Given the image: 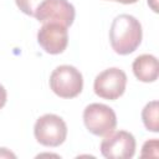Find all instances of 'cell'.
<instances>
[{"mask_svg":"<svg viewBox=\"0 0 159 159\" xmlns=\"http://www.w3.org/2000/svg\"><path fill=\"white\" fill-rule=\"evenodd\" d=\"M99 149L104 158L129 159L135 153V139L127 130H113L102 140Z\"/></svg>","mask_w":159,"mask_h":159,"instance_id":"6","label":"cell"},{"mask_svg":"<svg viewBox=\"0 0 159 159\" xmlns=\"http://www.w3.org/2000/svg\"><path fill=\"white\" fill-rule=\"evenodd\" d=\"M37 42L50 55L62 53L68 43L67 27L58 22H45L37 32Z\"/></svg>","mask_w":159,"mask_h":159,"instance_id":"8","label":"cell"},{"mask_svg":"<svg viewBox=\"0 0 159 159\" xmlns=\"http://www.w3.org/2000/svg\"><path fill=\"white\" fill-rule=\"evenodd\" d=\"M34 134L40 144L45 147H58L66 140L67 125L60 116L47 113L36 120Z\"/></svg>","mask_w":159,"mask_h":159,"instance_id":"3","label":"cell"},{"mask_svg":"<svg viewBox=\"0 0 159 159\" xmlns=\"http://www.w3.org/2000/svg\"><path fill=\"white\" fill-rule=\"evenodd\" d=\"M75 15V7L67 0H43L34 16L42 24L58 22L68 27L72 25Z\"/></svg>","mask_w":159,"mask_h":159,"instance_id":"7","label":"cell"},{"mask_svg":"<svg viewBox=\"0 0 159 159\" xmlns=\"http://www.w3.org/2000/svg\"><path fill=\"white\" fill-rule=\"evenodd\" d=\"M1 157H6V158H15V154H12L11 152L6 150V148H0V158Z\"/></svg>","mask_w":159,"mask_h":159,"instance_id":"14","label":"cell"},{"mask_svg":"<svg viewBox=\"0 0 159 159\" xmlns=\"http://www.w3.org/2000/svg\"><path fill=\"white\" fill-rule=\"evenodd\" d=\"M83 122L92 134L104 137L116 129L117 117L111 107L102 103H91L83 111Z\"/></svg>","mask_w":159,"mask_h":159,"instance_id":"4","label":"cell"},{"mask_svg":"<svg viewBox=\"0 0 159 159\" xmlns=\"http://www.w3.org/2000/svg\"><path fill=\"white\" fill-rule=\"evenodd\" d=\"M148 5L154 12H158V0H148Z\"/></svg>","mask_w":159,"mask_h":159,"instance_id":"15","label":"cell"},{"mask_svg":"<svg viewBox=\"0 0 159 159\" xmlns=\"http://www.w3.org/2000/svg\"><path fill=\"white\" fill-rule=\"evenodd\" d=\"M50 87L52 92L61 98H73L82 92L83 77L76 67L61 65L52 71Z\"/></svg>","mask_w":159,"mask_h":159,"instance_id":"2","label":"cell"},{"mask_svg":"<svg viewBox=\"0 0 159 159\" xmlns=\"http://www.w3.org/2000/svg\"><path fill=\"white\" fill-rule=\"evenodd\" d=\"M158 101H152L145 104L142 111V120L145 128L150 132L157 133L159 130V119H158Z\"/></svg>","mask_w":159,"mask_h":159,"instance_id":"10","label":"cell"},{"mask_svg":"<svg viewBox=\"0 0 159 159\" xmlns=\"http://www.w3.org/2000/svg\"><path fill=\"white\" fill-rule=\"evenodd\" d=\"M6 98H7V93H6V89L2 84H0V109L5 106L6 103Z\"/></svg>","mask_w":159,"mask_h":159,"instance_id":"13","label":"cell"},{"mask_svg":"<svg viewBox=\"0 0 159 159\" xmlns=\"http://www.w3.org/2000/svg\"><path fill=\"white\" fill-rule=\"evenodd\" d=\"M43 0H15L17 7L26 15L34 16L36 12V9Z\"/></svg>","mask_w":159,"mask_h":159,"instance_id":"11","label":"cell"},{"mask_svg":"<svg viewBox=\"0 0 159 159\" xmlns=\"http://www.w3.org/2000/svg\"><path fill=\"white\" fill-rule=\"evenodd\" d=\"M134 76L145 83L154 82L158 78L159 68H158V60L153 55H140L138 56L132 65Z\"/></svg>","mask_w":159,"mask_h":159,"instance_id":"9","label":"cell"},{"mask_svg":"<svg viewBox=\"0 0 159 159\" xmlns=\"http://www.w3.org/2000/svg\"><path fill=\"white\" fill-rule=\"evenodd\" d=\"M127 86V75L118 67H111L97 75L93 83L94 93L104 99L114 101L119 98Z\"/></svg>","mask_w":159,"mask_h":159,"instance_id":"5","label":"cell"},{"mask_svg":"<svg viewBox=\"0 0 159 159\" xmlns=\"http://www.w3.org/2000/svg\"><path fill=\"white\" fill-rule=\"evenodd\" d=\"M142 25L132 15L120 14L114 17L109 29V42L118 55L134 52L142 42Z\"/></svg>","mask_w":159,"mask_h":159,"instance_id":"1","label":"cell"},{"mask_svg":"<svg viewBox=\"0 0 159 159\" xmlns=\"http://www.w3.org/2000/svg\"><path fill=\"white\" fill-rule=\"evenodd\" d=\"M158 139H150L147 140L143 145L142 149V158H158L159 157V152H158Z\"/></svg>","mask_w":159,"mask_h":159,"instance_id":"12","label":"cell"},{"mask_svg":"<svg viewBox=\"0 0 159 159\" xmlns=\"http://www.w3.org/2000/svg\"><path fill=\"white\" fill-rule=\"evenodd\" d=\"M113 1H118V2H122V4H134L138 0H113Z\"/></svg>","mask_w":159,"mask_h":159,"instance_id":"16","label":"cell"}]
</instances>
